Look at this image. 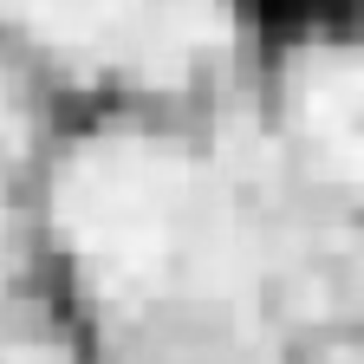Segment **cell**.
Instances as JSON below:
<instances>
[{
  "label": "cell",
  "mask_w": 364,
  "mask_h": 364,
  "mask_svg": "<svg viewBox=\"0 0 364 364\" xmlns=\"http://www.w3.org/2000/svg\"><path fill=\"white\" fill-rule=\"evenodd\" d=\"M221 14L267 65L338 59L364 46V0H221Z\"/></svg>",
  "instance_id": "obj_1"
}]
</instances>
